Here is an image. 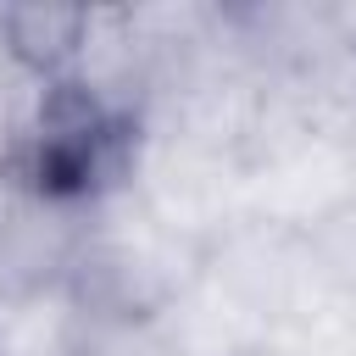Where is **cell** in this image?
Listing matches in <instances>:
<instances>
[{
	"instance_id": "9",
	"label": "cell",
	"mask_w": 356,
	"mask_h": 356,
	"mask_svg": "<svg viewBox=\"0 0 356 356\" xmlns=\"http://www.w3.org/2000/svg\"><path fill=\"white\" fill-rule=\"evenodd\" d=\"M250 356H289V350H284V345L273 339V345H261V350H250Z\"/></svg>"
},
{
	"instance_id": "3",
	"label": "cell",
	"mask_w": 356,
	"mask_h": 356,
	"mask_svg": "<svg viewBox=\"0 0 356 356\" xmlns=\"http://www.w3.org/2000/svg\"><path fill=\"white\" fill-rule=\"evenodd\" d=\"M200 273L228 300H239L273 339H284L289 328H300L323 306L312 261H306V239L289 234V228H273V222H239V228H228L206 250Z\"/></svg>"
},
{
	"instance_id": "2",
	"label": "cell",
	"mask_w": 356,
	"mask_h": 356,
	"mask_svg": "<svg viewBox=\"0 0 356 356\" xmlns=\"http://www.w3.org/2000/svg\"><path fill=\"white\" fill-rule=\"evenodd\" d=\"M117 172L172 234H184L200 250H211L228 228L245 222V161L234 156L189 150V145L128 128Z\"/></svg>"
},
{
	"instance_id": "5",
	"label": "cell",
	"mask_w": 356,
	"mask_h": 356,
	"mask_svg": "<svg viewBox=\"0 0 356 356\" xmlns=\"http://www.w3.org/2000/svg\"><path fill=\"white\" fill-rule=\"evenodd\" d=\"M100 317L83 306L72 278H50L0 300V356H89Z\"/></svg>"
},
{
	"instance_id": "4",
	"label": "cell",
	"mask_w": 356,
	"mask_h": 356,
	"mask_svg": "<svg viewBox=\"0 0 356 356\" xmlns=\"http://www.w3.org/2000/svg\"><path fill=\"white\" fill-rule=\"evenodd\" d=\"M145 334H150L167 356H250V350L273 345V334H267L239 300H228L206 273H200L172 306H161V312L145 323Z\"/></svg>"
},
{
	"instance_id": "8",
	"label": "cell",
	"mask_w": 356,
	"mask_h": 356,
	"mask_svg": "<svg viewBox=\"0 0 356 356\" xmlns=\"http://www.w3.org/2000/svg\"><path fill=\"white\" fill-rule=\"evenodd\" d=\"M345 167H350V178H356V134L345 139Z\"/></svg>"
},
{
	"instance_id": "6",
	"label": "cell",
	"mask_w": 356,
	"mask_h": 356,
	"mask_svg": "<svg viewBox=\"0 0 356 356\" xmlns=\"http://www.w3.org/2000/svg\"><path fill=\"white\" fill-rule=\"evenodd\" d=\"M83 28V6H0V50L39 83H61L72 44Z\"/></svg>"
},
{
	"instance_id": "10",
	"label": "cell",
	"mask_w": 356,
	"mask_h": 356,
	"mask_svg": "<svg viewBox=\"0 0 356 356\" xmlns=\"http://www.w3.org/2000/svg\"><path fill=\"white\" fill-rule=\"evenodd\" d=\"M0 61H6V50H0Z\"/></svg>"
},
{
	"instance_id": "7",
	"label": "cell",
	"mask_w": 356,
	"mask_h": 356,
	"mask_svg": "<svg viewBox=\"0 0 356 356\" xmlns=\"http://www.w3.org/2000/svg\"><path fill=\"white\" fill-rule=\"evenodd\" d=\"M300 239H306V261H312L317 295L356 306V189L339 195Z\"/></svg>"
},
{
	"instance_id": "1",
	"label": "cell",
	"mask_w": 356,
	"mask_h": 356,
	"mask_svg": "<svg viewBox=\"0 0 356 356\" xmlns=\"http://www.w3.org/2000/svg\"><path fill=\"white\" fill-rule=\"evenodd\" d=\"M200 261H206V250L189 245L184 234H172L128 189V178L111 172L78 211L67 278L100 323L145 328L161 306H172L200 278Z\"/></svg>"
}]
</instances>
